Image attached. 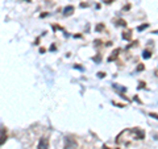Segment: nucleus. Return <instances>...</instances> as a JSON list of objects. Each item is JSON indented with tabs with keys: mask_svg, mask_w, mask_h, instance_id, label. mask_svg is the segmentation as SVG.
I'll return each instance as SVG.
<instances>
[{
	"mask_svg": "<svg viewBox=\"0 0 158 149\" xmlns=\"http://www.w3.org/2000/svg\"><path fill=\"white\" fill-rule=\"evenodd\" d=\"M145 138V132L140 130V128H127L123 132L118 133V136L116 137V143L121 144V145H129L131 143L135 141H141Z\"/></svg>",
	"mask_w": 158,
	"mask_h": 149,
	"instance_id": "f257e3e1",
	"label": "nucleus"
},
{
	"mask_svg": "<svg viewBox=\"0 0 158 149\" xmlns=\"http://www.w3.org/2000/svg\"><path fill=\"white\" fill-rule=\"evenodd\" d=\"M37 149H49V137L42 136L37 144Z\"/></svg>",
	"mask_w": 158,
	"mask_h": 149,
	"instance_id": "f03ea898",
	"label": "nucleus"
},
{
	"mask_svg": "<svg viewBox=\"0 0 158 149\" xmlns=\"http://www.w3.org/2000/svg\"><path fill=\"white\" fill-rule=\"evenodd\" d=\"M6 141H7V130H6V127L2 126V128H0V147Z\"/></svg>",
	"mask_w": 158,
	"mask_h": 149,
	"instance_id": "7ed1b4c3",
	"label": "nucleus"
},
{
	"mask_svg": "<svg viewBox=\"0 0 158 149\" xmlns=\"http://www.w3.org/2000/svg\"><path fill=\"white\" fill-rule=\"evenodd\" d=\"M118 54H120V49H115L112 53V56L108 57V62H112V61H115V59L118 57Z\"/></svg>",
	"mask_w": 158,
	"mask_h": 149,
	"instance_id": "20e7f679",
	"label": "nucleus"
},
{
	"mask_svg": "<svg viewBox=\"0 0 158 149\" xmlns=\"http://www.w3.org/2000/svg\"><path fill=\"white\" fill-rule=\"evenodd\" d=\"M74 13V7L73 6H67L65 9H63V16H70V15Z\"/></svg>",
	"mask_w": 158,
	"mask_h": 149,
	"instance_id": "39448f33",
	"label": "nucleus"
},
{
	"mask_svg": "<svg viewBox=\"0 0 158 149\" xmlns=\"http://www.w3.org/2000/svg\"><path fill=\"white\" fill-rule=\"evenodd\" d=\"M121 37L124 38V40H131L132 38V31H127L121 34Z\"/></svg>",
	"mask_w": 158,
	"mask_h": 149,
	"instance_id": "423d86ee",
	"label": "nucleus"
},
{
	"mask_svg": "<svg viewBox=\"0 0 158 149\" xmlns=\"http://www.w3.org/2000/svg\"><path fill=\"white\" fill-rule=\"evenodd\" d=\"M142 57H144L145 59H148V58L152 57V53H150L149 50H144V53H142Z\"/></svg>",
	"mask_w": 158,
	"mask_h": 149,
	"instance_id": "0eeeda50",
	"label": "nucleus"
},
{
	"mask_svg": "<svg viewBox=\"0 0 158 149\" xmlns=\"http://www.w3.org/2000/svg\"><path fill=\"white\" fill-rule=\"evenodd\" d=\"M116 24H117V25H121V27H127V23H125V20H123V19H118Z\"/></svg>",
	"mask_w": 158,
	"mask_h": 149,
	"instance_id": "6e6552de",
	"label": "nucleus"
},
{
	"mask_svg": "<svg viewBox=\"0 0 158 149\" xmlns=\"http://www.w3.org/2000/svg\"><path fill=\"white\" fill-rule=\"evenodd\" d=\"M103 29H104V24H98L96 25V32H100Z\"/></svg>",
	"mask_w": 158,
	"mask_h": 149,
	"instance_id": "1a4fd4ad",
	"label": "nucleus"
},
{
	"mask_svg": "<svg viewBox=\"0 0 158 149\" xmlns=\"http://www.w3.org/2000/svg\"><path fill=\"white\" fill-rule=\"evenodd\" d=\"M148 27H149V25H148V24H144V25H140V27H138L137 29H138V31H144V29H146Z\"/></svg>",
	"mask_w": 158,
	"mask_h": 149,
	"instance_id": "9d476101",
	"label": "nucleus"
},
{
	"mask_svg": "<svg viewBox=\"0 0 158 149\" xmlns=\"http://www.w3.org/2000/svg\"><path fill=\"white\" fill-rule=\"evenodd\" d=\"M144 69H145V66H144V65H138L137 71H141V70H144Z\"/></svg>",
	"mask_w": 158,
	"mask_h": 149,
	"instance_id": "9b49d317",
	"label": "nucleus"
},
{
	"mask_svg": "<svg viewBox=\"0 0 158 149\" xmlns=\"http://www.w3.org/2000/svg\"><path fill=\"white\" fill-rule=\"evenodd\" d=\"M98 77H99V78H104L106 74H104V73H98Z\"/></svg>",
	"mask_w": 158,
	"mask_h": 149,
	"instance_id": "f8f14e48",
	"label": "nucleus"
},
{
	"mask_svg": "<svg viewBox=\"0 0 158 149\" xmlns=\"http://www.w3.org/2000/svg\"><path fill=\"white\" fill-rule=\"evenodd\" d=\"M150 116H152V117H156V119H158V115H157V113H153V112H152V113H150Z\"/></svg>",
	"mask_w": 158,
	"mask_h": 149,
	"instance_id": "ddd939ff",
	"label": "nucleus"
},
{
	"mask_svg": "<svg viewBox=\"0 0 158 149\" xmlns=\"http://www.w3.org/2000/svg\"><path fill=\"white\" fill-rule=\"evenodd\" d=\"M142 87H145V83H144V82H141V83H140V86H138V88H142Z\"/></svg>",
	"mask_w": 158,
	"mask_h": 149,
	"instance_id": "4468645a",
	"label": "nucleus"
},
{
	"mask_svg": "<svg viewBox=\"0 0 158 149\" xmlns=\"http://www.w3.org/2000/svg\"><path fill=\"white\" fill-rule=\"evenodd\" d=\"M131 8V6H129V4H128V6H125L124 7V11H128V9H129Z\"/></svg>",
	"mask_w": 158,
	"mask_h": 149,
	"instance_id": "2eb2a0df",
	"label": "nucleus"
},
{
	"mask_svg": "<svg viewBox=\"0 0 158 149\" xmlns=\"http://www.w3.org/2000/svg\"><path fill=\"white\" fill-rule=\"evenodd\" d=\"M103 149H111V148H108L107 145H104V147H103Z\"/></svg>",
	"mask_w": 158,
	"mask_h": 149,
	"instance_id": "dca6fc26",
	"label": "nucleus"
}]
</instances>
